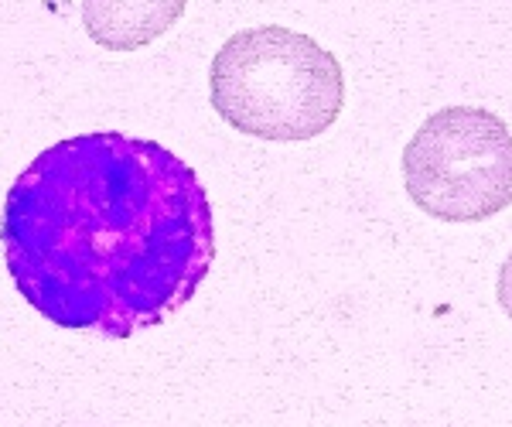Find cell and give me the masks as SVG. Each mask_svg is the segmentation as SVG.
Listing matches in <instances>:
<instances>
[{
	"mask_svg": "<svg viewBox=\"0 0 512 427\" xmlns=\"http://www.w3.org/2000/svg\"><path fill=\"white\" fill-rule=\"evenodd\" d=\"M188 0H82L86 35L106 52H137L168 35Z\"/></svg>",
	"mask_w": 512,
	"mask_h": 427,
	"instance_id": "277c9868",
	"label": "cell"
},
{
	"mask_svg": "<svg viewBox=\"0 0 512 427\" xmlns=\"http://www.w3.org/2000/svg\"><path fill=\"white\" fill-rule=\"evenodd\" d=\"M212 110L260 141H311L345 110L342 62L311 35L263 24L236 31L209 72Z\"/></svg>",
	"mask_w": 512,
	"mask_h": 427,
	"instance_id": "7a4b0ae2",
	"label": "cell"
},
{
	"mask_svg": "<svg viewBox=\"0 0 512 427\" xmlns=\"http://www.w3.org/2000/svg\"><path fill=\"white\" fill-rule=\"evenodd\" d=\"M403 185L441 223H485L512 205V130L482 106H444L403 147Z\"/></svg>",
	"mask_w": 512,
	"mask_h": 427,
	"instance_id": "3957f363",
	"label": "cell"
},
{
	"mask_svg": "<svg viewBox=\"0 0 512 427\" xmlns=\"http://www.w3.org/2000/svg\"><path fill=\"white\" fill-rule=\"evenodd\" d=\"M495 298H499V308L506 311V318L512 322V253L502 260L499 267V284H495Z\"/></svg>",
	"mask_w": 512,
	"mask_h": 427,
	"instance_id": "5b68a950",
	"label": "cell"
},
{
	"mask_svg": "<svg viewBox=\"0 0 512 427\" xmlns=\"http://www.w3.org/2000/svg\"><path fill=\"white\" fill-rule=\"evenodd\" d=\"M0 243L41 318L130 339L195 298L216 260V223L175 151L103 130L52 144L14 178Z\"/></svg>",
	"mask_w": 512,
	"mask_h": 427,
	"instance_id": "6da1fadb",
	"label": "cell"
}]
</instances>
